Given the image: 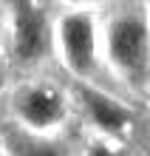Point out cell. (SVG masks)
<instances>
[{
  "label": "cell",
  "mask_w": 150,
  "mask_h": 156,
  "mask_svg": "<svg viewBox=\"0 0 150 156\" xmlns=\"http://www.w3.org/2000/svg\"><path fill=\"white\" fill-rule=\"evenodd\" d=\"M108 57L130 80H145L150 71V26L142 12H125L108 26Z\"/></svg>",
  "instance_id": "cell-1"
},
{
  "label": "cell",
  "mask_w": 150,
  "mask_h": 156,
  "mask_svg": "<svg viewBox=\"0 0 150 156\" xmlns=\"http://www.w3.org/2000/svg\"><path fill=\"white\" fill-rule=\"evenodd\" d=\"M17 119L29 131H48L65 119V99L51 85H29L14 97Z\"/></svg>",
  "instance_id": "cell-3"
},
{
  "label": "cell",
  "mask_w": 150,
  "mask_h": 156,
  "mask_svg": "<svg viewBox=\"0 0 150 156\" xmlns=\"http://www.w3.org/2000/svg\"><path fill=\"white\" fill-rule=\"evenodd\" d=\"M62 60L77 77H88L96 68V26L85 12H71L60 20Z\"/></svg>",
  "instance_id": "cell-2"
},
{
  "label": "cell",
  "mask_w": 150,
  "mask_h": 156,
  "mask_svg": "<svg viewBox=\"0 0 150 156\" xmlns=\"http://www.w3.org/2000/svg\"><path fill=\"white\" fill-rule=\"evenodd\" d=\"M88 156H125V153L116 151V148H110V145H105V142H96V145H91Z\"/></svg>",
  "instance_id": "cell-7"
},
{
  "label": "cell",
  "mask_w": 150,
  "mask_h": 156,
  "mask_svg": "<svg viewBox=\"0 0 150 156\" xmlns=\"http://www.w3.org/2000/svg\"><path fill=\"white\" fill-rule=\"evenodd\" d=\"M9 156H68V148L62 142L45 139L40 133L23 131V128H9L3 133Z\"/></svg>",
  "instance_id": "cell-6"
},
{
  "label": "cell",
  "mask_w": 150,
  "mask_h": 156,
  "mask_svg": "<svg viewBox=\"0 0 150 156\" xmlns=\"http://www.w3.org/2000/svg\"><path fill=\"white\" fill-rule=\"evenodd\" d=\"M12 20H14V57L20 62L40 60L48 48V20L45 12L34 3H12Z\"/></svg>",
  "instance_id": "cell-4"
},
{
  "label": "cell",
  "mask_w": 150,
  "mask_h": 156,
  "mask_svg": "<svg viewBox=\"0 0 150 156\" xmlns=\"http://www.w3.org/2000/svg\"><path fill=\"white\" fill-rule=\"evenodd\" d=\"M79 97H82V105L88 108L91 119L102 128V131L116 133V131H122V128L130 122V114L116 102L113 97L102 94V91H96V88H88V85L79 88Z\"/></svg>",
  "instance_id": "cell-5"
},
{
  "label": "cell",
  "mask_w": 150,
  "mask_h": 156,
  "mask_svg": "<svg viewBox=\"0 0 150 156\" xmlns=\"http://www.w3.org/2000/svg\"><path fill=\"white\" fill-rule=\"evenodd\" d=\"M0 85H3V68H0Z\"/></svg>",
  "instance_id": "cell-8"
}]
</instances>
